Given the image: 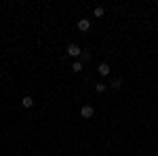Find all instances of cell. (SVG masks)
<instances>
[{"mask_svg": "<svg viewBox=\"0 0 158 156\" xmlns=\"http://www.w3.org/2000/svg\"><path fill=\"white\" fill-rule=\"evenodd\" d=\"M93 114H95L93 106H82V108H80V116H82V118H91Z\"/></svg>", "mask_w": 158, "mask_h": 156, "instance_id": "cell-2", "label": "cell"}, {"mask_svg": "<svg viewBox=\"0 0 158 156\" xmlns=\"http://www.w3.org/2000/svg\"><path fill=\"white\" fill-rule=\"evenodd\" d=\"M103 6H97V9H95V11H93V15H95V17H101V15H103Z\"/></svg>", "mask_w": 158, "mask_h": 156, "instance_id": "cell-9", "label": "cell"}, {"mask_svg": "<svg viewBox=\"0 0 158 156\" xmlns=\"http://www.w3.org/2000/svg\"><path fill=\"white\" fill-rule=\"evenodd\" d=\"M80 59H82V61L91 59V53H89V51H82V53H80Z\"/></svg>", "mask_w": 158, "mask_h": 156, "instance_id": "cell-10", "label": "cell"}, {"mask_svg": "<svg viewBox=\"0 0 158 156\" xmlns=\"http://www.w3.org/2000/svg\"><path fill=\"white\" fill-rule=\"evenodd\" d=\"M72 70H74V72H80V70H82V61H74Z\"/></svg>", "mask_w": 158, "mask_h": 156, "instance_id": "cell-7", "label": "cell"}, {"mask_svg": "<svg viewBox=\"0 0 158 156\" xmlns=\"http://www.w3.org/2000/svg\"><path fill=\"white\" fill-rule=\"evenodd\" d=\"M89 27H91V21H89V19H80V21H78V30H80V32H89Z\"/></svg>", "mask_w": 158, "mask_h": 156, "instance_id": "cell-3", "label": "cell"}, {"mask_svg": "<svg viewBox=\"0 0 158 156\" xmlns=\"http://www.w3.org/2000/svg\"><path fill=\"white\" fill-rule=\"evenodd\" d=\"M65 51H68V55H72V57H78V55L82 53V48L78 47V44H68Z\"/></svg>", "mask_w": 158, "mask_h": 156, "instance_id": "cell-1", "label": "cell"}, {"mask_svg": "<svg viewBox=\"0 0 158 156\" xmlns=\"http://www.w3.org/2000/svg\"><path fill=\"white\" fill-rule=\"evenodd\" d=\"M21 106H23V108H32V106H34V99L30 95H25L23 99H21Z\"/></svg>", "mask_w": 158, "mask_h": 156, "instance_id": "cell-5", "label": "cell"}, {"mask_svg": "<svg viewBox=\"0 0 158 156\" xmlns=\"http://www.w3.org/2000/svg\"><path fill=\"white\" fill-rule=\"evenodd\" d=\"M122 86V78H114L112 80V89H120Z\"/></svg>", "mask_w": 158, "mask_h": 156, "instance_id": "cell-6", "label": "cell"}, {"mask_svg": "<svg viewBox=\"0 0 158 156\" xmlns=\"http://www.w3.org/2000/svg\"><path fill=\"white\" fill-rule=\"evenodd\" d=\"M95 91H97V93H103V91H106V84H103V82H97V84H95Z\"/></svg>", "mask_w": 158, "mask_h": 156, "instance_id": "cell-8", "label": "cell"}, {"mask_svg": "<svg viewBox=\"0 0 158 156\" xmlns=\"http://www.w3.org/2000/svg\"><path fill=\"white\" fill-rule=\"evenodd\" d=\"M97 72L101 74V76H108V74H110V65H108V63H99Z\"/></svg>", "mask_w": 158, "mask_h": 156, "instance_id": "cell-4", "label": "cell"}]
</instances>
